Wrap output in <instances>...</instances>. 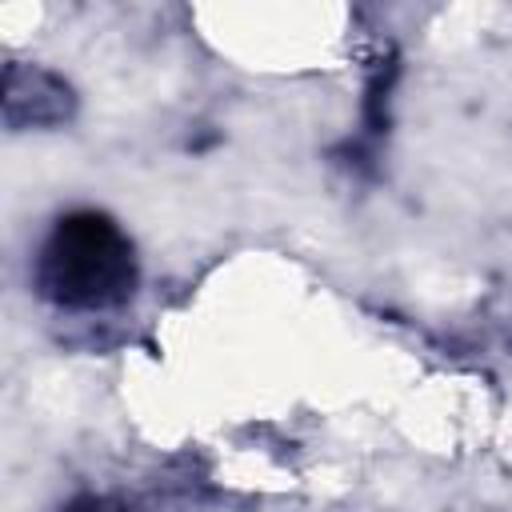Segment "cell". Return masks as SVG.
Returning a JSON list of instances; mask_svg holds the SVG:
<instances>
[{
	"label": "cell",
	"mask_w": 512,
	"mask_h": 512,
	"mask_svg": "<svg viewBox=\"0 0 512 512\" xmlns=\"http://www.w3.org/2000/svg\"><path fill=\"white\" fill-rule=\"evenodd\" d=\"M136 276L140 268L128 232L96 208L60 216L32 264L36 292L68 312H100L124 304L136 292Z\"/></svg>",
	"instance_id": "cell-1"
},
{
	"label": "cell",
	"mask_w": 512,
	"mask_h": 512,
	"mask_svg": "<svg viewBox=\"0 0 512 512\" xmlns=\"http://www.w3.org/2000/svg\"><path fill=\"white\" fill-rule=\"evenodd\" d=\"M0 104H4V128L24 132V128H60L76 116V92L64 76L40 68V64H24V60H8L4 64V88H0Z\"/></svg>",
	"instance_id": "cell-2"
},
{
	"label": "cell",
	"mask_w": 512,
	"mask_h": 512,
	"mask_svg": "<svg viewBox=\"0 0 512 512\" xmlns=\"http://www.w3.org/2000/svg\"><path fill=\"white\" fill-rule=\"evenodd\" d=\"M64 512H124V508H116L112 500H96V496H84V500L68 504Z\"/></svg>",
	"instance_id": "cell-3"
}]
</instances>
